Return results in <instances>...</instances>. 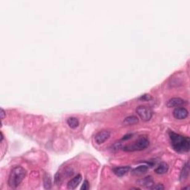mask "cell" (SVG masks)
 <instances>
[{"label":"cell","instance_id":"obj_3","mask_svg":"<svg viewBox=\"0 0 190 190\" xmlns=\"http://www.w3.org/2000/svg\"><path fill=\"white\" fill-rule=\"evenodd\" d=\"M149 140L147 137H141L131 144H128L123 147V149L126 152L141 151L149 146Z\"/></svg>","mask_w":190,"mask_h":190},{"label":"cell","instance_id":"obj_18","mask_svg":"<svg viewBox=\"0 0 190 190\" xmlns=\"http://www.w3.org/2000/svg\"><path fill=\"white\" fill-rule=\"evenodd\" d=\"M89 189V183H88V180H85L84 182H83V184L81 186L80 189L81 190H88Z\"/></svg>","mask_w":190,"mask_h":190},{"label":"cell","instance_id":"obj_19","mask_svg":"<svg viewBox=\"0 0 190 190\" xmlns=\"http://www.w3.org/2000/svg\"><path fill=\"white\" fill-rule=\"evenodd\" d=\"M152 189H158V190H161V189H164V186H163V184H156V185H155L154 184L152 187L151 188Z\"/></svg>","mask_w":190,"mask_h":190},{"label":"cell","instance_id":"obj_5","mask_svg":"<svg viewBox=\"0 0 190 190\" xmlns=\"http://www.w3.org/2000/svg\"><path fill=\"white\" fill-rule=\"evenodd\" d=\"M111 133L109 131H99L95 136V141L97 144H103L105 141H106L110 137Z\"/></svg>","mask_w":190,"mask_h":190},{"label":"cell","instance_id":"obj_4","mask_svg":"<svg viewBox=\"0 0 190 190\" xmlns=\"http://www.w3.org/2000/svg\"><path fill=\"white\" fill-rule=\"evenodd\" d=\"M136 112L141 120L144 121H149L151 120L153 115V112L151 108L145 106H140L137 107Z\"/></svg>","mask_w":190,"mask_h":190},{"label":"cell","instance_id":"obj_2","mask_svg":"<svg viewBox=\"0 0 190 190\" xmlns=\"http://www.w3.org/2000/svg\"><path fill=\"white\" fill-rule=\"evenodd\" d=\"M26 171L22 166H15L10 171L8 178V185L10 188L15 189L19 186L22 181L24 180Z\"/></svg>","mask_w":190,"mask_h":190},{"label":"cell","instance_id":"obj_1","mask_svg":"<svg viewBox=\"0 0 190 190\" xmlns=\"http://www.w3.org/2000/svg\"><path fill=\"white\" fill-rule=\"evenodd\" d=\"M171 145L172 149L178 153H185L189 152L190 148V140L189 137L183 136L174 131L169 132Z\"/></svg>","mask_w":190,"mask_h":190},{"label":"cell","instance_id":"obj_20","mask_svg":"<svg viewBox=\"0 0 190 190\" xmlns=\"http://www.w3.org/2000/svg\"><path fill=\"white\" fill-rule=\"evenodd\" d=\"M5 110L3 109V108H1V118H2V120H3V119L5 118Z\"/></svg>","mask_w":190,"mask_h":190},{"label":"cell","instance_id":"obj_13","mask_svg":"<svg viewBox=\"0 0 190 190\" xmlns=\"http://www.w3.org/2000/svg\"><path fill=\"white\" fill-rule=\"evenodd\" d=\"M141 181H142V183L140 184V185L144 186L145 187L149 188V189H151L154 185L152 178V177H150V176L146 177V178H145L144 180H141Z\"/></svg>","mask_w":190,"mask_h":190},{"label":"cell","instance_id":"obj_21","mask_svg":"<svg viewBox=\"0 0 190 190\" xmlns=\"http://www.w3.org/2000/svg\"><path fill=\"white\" fill-rule=\"evenodd\" d=\"M131 136H132V135H126V136H124L123 137L122 140H128V139H130V138H131Z\"/></svg>","mask_w":190,"mask_h":190},{"label":"cell","instance_id":"obj_7","mask_svg":"<svg viewBox=\"0 0 190 190\" xmlns=\"http://www.w3.org/2000/svg\"><path fill=\"white\" fill-rule=\"evenodd\" d=\"M186 104V102L184 99L179 97H174V98L170 99L166 103V106L169 108H174V107H179L183 105Z\"/></svg>","mask_w":190,"mask_h":190},{"label":"cell","instance_id":"obj_23","mask_svg":"<svg viewBox=\"0 0 190 190\" xmlns=\"http://www.w3.org/2000/svg\"><path fill=\"white\" fill-rule=\"evenodd\" d=\"M189 189V186H188V187H184V188H183V189Z\"/></svg>","mask_w":190,"mask_h":190},{"label":"cell","instance_id":"obj_12","mask_svg":"<svg viewBox=\"0 0 190 190\" xmlns=\"http://www.w3.org/2000/svg\"><path fill=\"white\" fill-rule=\"evenodd\" d=\"M148 169H149V166H144V165L140 166H138V167L134 169L132 171H131V173L135 175H143V174L146 173V172L148 171Z\"/></svg>","mask_w":190,"mask_h":190},{"label":"cell","instance_id":"obj_17","mask_svg":"<svg viewBox=\"0 0 190 190\" xmlns=\"http://www.w3.org/2000/svg\"><path fill=\"white\" fill-rule=\"evenodd\" d=\"M139 99L144 101H149L152 99V97L150 95H148V94H145V95H142L141 97H139Z\"/></svg>","mask_w":190,"mask_h":190},{"label":"cell","instance_id":"obj_8","mask_svg":"<svg viewBox=\"0 0 190 190\" xmlns=\"http://www.w3.org/2000/svg\"><path fill=\"white\" fill-rule=\"evenodd\" d=\"M82 181V175H76L74 178H72L69 182L68 183V189H75L78 186V185L80 184V182Z\"/></svg>","mask_w":190,"mask_h":190},{"label":"cell","instance_id":"obj_14","mask_svg":"<svg viewBox=\"0 0 190 190\" xmlns=\"http://www.w3.org/2000/svg\"><path fill=\"white\" fill-rule=\"evenodd\" d=\"M189 163H186L184 165L183 170L181 171V174H180V180H186L187 178L188 175H189Z\"/></svg>","mask_w":190,"mask_h":190},{"label":"cell","instance_id":"obj_15","mask_svg":"<svg viewBox=\"0 0 190 190\" xmlns=\"http://www.w3.org/2000/svg\"><path fill=\"white\" fill-rule=\"evenodd\" d=\"M67 123H68L69 127L71 128H75L79 126V120L78 119L76 118V117H69L67 120Z\"/></svg>","mask_w":190,"mask_h":190},{"label":"cell","instance_id":"obj_16","mask_svg":"<svg viewBox=\"0 0 190 190\" xmlns=\"http://www.w3.org/2000/svg\"><path fill=\"white\" fill-rule=\"evenodd\" d=\"M52 182L51 178L49 175H46L44 178V187L46 189H50L51 188Z\"/></svg>","mask_w":190,"mask_h":190},{"label":"cell","instance_id":"obj_6","mask_svg":"<svg viewBox=\"0 0 190 190\" xmlns=\"http://www.w3.org/2000/svg\"><path fill=\"white\" fill-rule=\"evenodd\" d=\"M172 115L175 119L177 120H184L188 117L189 112H188L186 108L183 107L176 108L173 111Z\"/></svg>","mask_w":190,"mask_h":190},{"label":"cell","instance_id":"obj_9","mask_svg":"<svg viewBox=\"0 0 190 190\" xmlns=\"http://www.w3.org/2000/svg\"><path fill=\"white\" fill-rule=\"evenodd\" d=\"M130 170H131L130 166H120V167H116L113 169V172L117 177H123L125 175H126Z\"/></svg>","mask_w":190,"mask_h":190},{"label":"cell","instance_id":"obj_22","mask_svg":"<svg viewBox=\"0 0 190 190\" xmlns=\"http://www.w3.org/2000/svg\"><path fill=\"white\" fill-rule=\"evenodd\" d=\"M3 139H4V136H3L2 132H1V142H2Z\"/></svg>","mask_w":190,"mask_h":190},{"label":"cell","instance_id":"obj_11","mask_svg":"<svg viewBox=\"0 0 190 190\" xmlns=\"http://www.w3.org/2000/svg\"><path fill=\"white\" fill-rule=\"evenodd\" d=\"M139 122V119L138 117H136V116H128V117H126L123 120V124L125 125H128V126H130V125H135L137 124V123Z\"/></svg>","mask_w":190,"mask_h":190},{"label":"cell","instance_id":"obj_10","mask_svg":"<svg viewBox=\"0 0 190 190\" xmlns=\"http://www.w3.org/2000/svg\"><path fill=\"white\" fill-rule=\"evenodd\" d=\"M168 169H169L168 164L166 163L163 162L160 164H159V166L155 169V172L157 175H164V174L167 172Z\"/></svg>","mask_w":190,"mask_h":190}]
</instances>
